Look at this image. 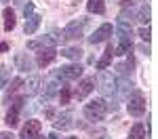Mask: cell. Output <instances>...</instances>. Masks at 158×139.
<instances>
[{
  "label": "cell",
  "instance_id": "cell-1",
  "mask_svg": "<svg viewBox=\"0 0 158 139\" xmlns=\"http://www.w3.org/2000/svg\"><path fill=\"white\" fill-rule=\"evenodd\" d=\"M116 32H118L120 47L114 49V55H124V53H129V51L133 49V30H131V23H127V21H118Z\"/></svg>",
  "mask_w": 158,
  "mask_h": 139
},
{
  "label": "cell",
  "instance_id": "cell-2",
  "mask_svg": "<svg viewBox=\"0 0 158 139\" xmlns=\"http://www.w3.org/2000/svg\"><path fill=\"white\" fill-rule=\"evenodd\" d=\"M108 110H110V105L103 99H93L85 105V116H86V120H91V122H101L106 118Z\"/></svg>",
  "mask_w": 158,
  "mask_h": 139
},
{
  "label": "cell",
  "instance_id": "cell-3",
  "mask_svg": "<svg viewBox=\"0 0 158 139\" xmlns=\"http://www.w3.org/2000/svg\"><path fill=\"white\" fill-rule=\"evenodd\" d=\"M146 95L141 93V91H131V97H129V103H127V110H129V114L131 116H135V118H139V116H143L146 114Z\"/></svg>",
  "mask_w": 158,
  "mask_h": 139
},
{
  "label": "cell",
  "instance_id": "cell-4",
  "mask_svg": "<svg viewBox=\"0 0 158 139\" xmlns=\"http://www.w3.org/2000/svg\"><path fill=\"white\" fill-rule=\"evenodd\" d=\"M89 25V19L86 17H78V19H74L70 23L63 27V36L61 40H74V38H80L85 34V27Z\"/></svg>",
  "mask_w": 158,
  "mask_h": 139
},
{
  "label": "cell",
  "instance_id": "cell-5",
  "mask_svg": "<svg viewBox=\"0 0 158 139\" xmlns=\"http://www.w3.org/2000/svg\"><path fill=\"white\" fill-rule=\"evenodd\" d=\"M97 88L103 97H114L116 95V78L110 72H99L97 74Z\"/></svg>",
  "mask_w": 158,
  "mask_h": 139
},
{
  "label": "cell",
  "instance_id": "cell-6",
  "mask_svg": "<svg viewBox=\"0 0 158 139\" xmlns=\"http://www.w3.org/2000/svg\"><path fill=\"white\" fill-rule=\"evenodd\" d=\"M82 65L76 61V63H70V65H63L59 67L57 72H53V78H57L59 82H65V80H76V78H80L82 76Z\"/></svg>",
  "mask_w": 158,
  "mask_h": 139
},
{
  "label": "cell",
  "instance_id": "cell-7",
  "mask_svg": "<svg viewBox=\"0 0 158 139\" xmlns=\"http://www.w3.org/2000/svg\"><path fill=\"white\" fill-rule=\"evenodd\" d=\"M21 108H23V97H15L11 110H9V114H6V118H4V122L11 126V129L19 125V112H21Z\"/></svg>",
  "mask_w": 158,
  "mask_h": 139
},
{
  "label": "cell",
  "instance_id": "cell-8",
  "mask_svg": "<svg viewBox=\"0 0 158 139\" xmlns=\"http://www.w3.org/2000/svg\"><path fill=\"white\" fill-rule=\"evenodd\" d=\"M59 40H61V36H55V34L42 36V38H38V40H27V49L30 51H40V49H47V47H55Z\"/></svg>",
  "mask_w": 158,
  "mask_h": 139
},
{
  "label": "cell",
  "instance_id": "cell-9",
  "mask_svg": "<svg viewBox=\"0 0 158 139\" xmlns=\"http://www.w3.org/2000/svg\"><path fill=\"white\" fill-rule=\"evenodd\" d=\"M74 112H59V114H55L53 116V126L55 129H61V131H68V129H72L74 126Z\"/></svg>",
  "mask_w": 158,
  "mask_h": 139
},
{
  "label": "cell",
  "instance_id": "cell-10",
  "mask_svg": "<svg viewBox=\"0 0 158 139\" xmlns=\"http://www.w3.org/2000/svg\"><path fill=\"white\" fill-rule=\"evenodd\" d=\"M112 32H114V27H112L110 23L99 25L97 30H95V34H93V36H89V42H91V44H99V42H106V40L112 36Z\"/></svg>",
  "mask_w": 158,
  "mask_h": 139
},
{
  "label": "cell",
  "instance_id": "cell-11",
  "mask_svg": "<svg viewBox=\"0 0 158 139\" xmlns=\"http://www.w3.org/2000/svg\"><path fill=\"white\" fill-rule=\"evenodd\" d=\"M63 87V82H59L57 78H53L51 76L49 80L44 82V88H42V101H49V99H53L55 95H57V91Z\"/></svg>",
  "mask_w": 158,
  "mask_h": 139
},
{
  "label": "cell",
  "instance_id": "cell-12",
  "mask_svg": "<svg viewBox=\"0 0 158 139\" xmlns=\"http://www.w3.org/2000/svg\"><path fill=\"white\" fill-rule=\"evenodd\" d=\"M55 57H57V51H55V47L40 49V53H38V57H36V65H38V67H47L49 63L55 61Z\"/></svg>",
  "mask_w": 158,
  "mask_h": 139
},
{
  "label": "cell",
  "instance_id": "cell-13",
  "mask_svg": "<svg viewBox=\"0 0 158 139\" xmlns=\"http://www.w3.org/2000/svg\"><path fill=\"white\" fill-rule=\"evenodd\" d=\"M40 129H42L40 120H27V125L23 126L21 137H19V139H38V135H40Z\"/></svg>",
  "mask_w": 158,
  "mask_h": 139
},
{
  "label": "cell",
  "instance_id": "cell-14",
  "mask_svg": "<svg viewBox=\"0 0 158 139\" xmlns=\"http://www.w3.org/2000/svg\"><path fill=\"white\" fill-rule=\"evenodd\" d=\"M93 84H95V78H82V80L78 82L76 91H74V97H76V99H85L86 95L95 88Z\"/></svg>",
  "mask_w": 158,
  "mask_h": 139
},
{
  "label": "cell",
  "instance_id": "cell-15",
  "mask_svg": "<svg viewBox=\"0 0 158 139\" xmlns=\"http://www.w3.org/2000/svg\"><path fill=\"white\" fill-rule=\"evenodd\" d=\"M15 65H17V70H21V72L34 70V61H32L25 53H17V55H15Z\"/></svg>",
  "mask_w": 158,
  "mask_h": 139
},
{
  "label": "cell",
  "instance_id": "cell-16",
  "mask_svg": "<svg viewBox=\"0 0 158 139\" xmlns=\"http://www.w3.org/2000/svg\"><path fill=\"white\" fill-rule=\"evenodd\" d=\"M38 88H40V78L38 76H30L27 78V82H23V91L27 97H32V95H36Z\"/></svg>",
  "mask_w": 158,
  "mask_h": 139
},
{
  "label": "cell",
  "instance_id": "cell-17",
  "mask_svg": "<svg viewBox=\"0 0 158 139\" xmlns=\"http://www.w3.org/2000/svg\"><path fill=\"white\" fill-rule=\"evenodd\" d=\"M133 91V82L127 78V76H120L118 80H116V93H120V95H129Z\"/></svg>",
  "mask_w": 158,
  "mask_h": 139
},
{
  "label": "cell",
  "instance_id": "cell-18",
  "mask_svg": "<svg viewBox=\"0 0 158 139\" xmlns=\"http://www.w3.org/2000/svg\"><path fill=\"white\" fill-rule=\"evenodd\" d=\"M40 19H42L40 15H30V17H27V21H25V25H23V32H25V34H34V32L38 30V25H40Z\"/></svg>",
  "mask_w": 158,
  "mask_h": 139
},
{
  "label": "cell",
  "instance_id": "cell-19",
  "mask_svg": "<svg viewBox=\"0 0 158 139\" xmlns=\"http://www.w3.org/2000/svg\"><path fill=\"white\" fill-rule=\"evenodd\" d=\"M19 87H23V80H21V78H13L11 87H4V88H6V91H4V103H9V101H11V95H15Z\"/></svg>",
  "mask_w": 158,
  "mask_h": 139
},
{
  "label": "cell",
  "instance_id": "cell-20",
  "mask_svg": "<svg viewBox=\"0 0 158 139\" xmlns=\"http://www.w3.org/2000/svg\"><path fill=\"white\" fill-rule=\"evenodd\" d=\"M112 57H114V47H112V42H110L106 53H103V57L97 61V70H106V67L110 65V61H112Z\"/></svg>",
  "mask_w": 158,
  "mask_h": 139
},
{
  "label": "cell",
  "instance_id": "cell-21",
  "mask_svg": "<svg viewBox=\"0 0 158 139\" xmlns=\"http://www.w3.org/2000/svg\"><path fill=\"white\" fill-rule=\"evenodd\" d=\"M148 137V129L143 125H133L131 126V131H129V139H146Z\"/></svg>",
  "mask_w": 158,
  "mask_h": 139
},
{
  "label": "cell",
  "instance_id": "cell-22",
  "mask_svg": "<svg viewBox=\"0 0 158 139\" xmlns=\"http://www.w3.org/2000/svg\"><path fill=\"white\" fill-rule=\"evenodd\" d=\"M61 55H63L65 59H72V61H80V57H82V51L78 49V47H70V49H61Z\"/></svg>",
  "mask_w": 158,
  "mask_h": 139
},
{
  "label": "cell",
  "instance_id": "cell-23",
  "mask_svg": "<svg viewBox=\"0 0 158 139\" xmlns=\"http://www.w3.org/2000/svg\"><path fill=\"white\" fill-rule=\"evenodd\" d=\"M86 9H89V13L101 15V13L106 11V4H103V0H89L86 2Z\"/></svg>",
  "mask_w": 158,
  "mask_h": 139
},
{
  "label": "cell",
  "instance_id": "cell-24",
  "mask_svg": "<svg viewBox=\"0 0 158 139\" xmlns=\"http://www.w3.org/2000/svg\"><path fill=\"white\" fill-rule=\"evenodd\" d=\"M2 15H4V32H11L13 27H15V23H17V21H15V13H13L11 9H4Z\"/></svg>",
  "mask_w": 158,
  "mask_h": 139
},
{
  "label": "cell",
  "instance_id": "cell-25",
  "mask_svg": "<svg viewBox=\"0 0 158 139\" xmlns=\"http://www.w3.org/2000/svg\"><path fill=\"white\" fill-rule=\"evenodd\" d=\"M150 17H152V13H150V6L148 4H141V9H139V13H137V21H141L143 25H148L150 23Z\"/></svg>",
  "mask_w": 158,
  "mask_h": 139
},
{
  "label": "cell",
  "instance_id": "cell-26",
  "mask_svg": "<svg viewBox=\"0 0 158 139\" xmlns=\"http://www.w3.org/2000/svg\"><path fill=\"white\" fill-rule=\"evenodd\" d=\"M11 80V70L9 65H0V88H4Z\"/></svg>",
  "mask_w": 158,
  "mask_h": 139
},
{
  "label": "cell",
  "instance_id": "cell-27",
  "mask_svg": "<svg viewBox=\"0 0 158 139\" xmlns=\"http://www.w3.org/2000/svg\"><path fill=\"white\" fill-rule=\"evenodd\" d=\"M70 95H72L70 87H68V84H63V87H61V93H59V101H61V105L70 103Z\"/></svg>",
  "mask_w": 158,
  "mask_h": 139
},
{
  "label": "cell",
  "instance_id": "cell-28",
  "mask_svg": "<svg viewBox=\"0 0 158 139\" xmlns=\"http://www.w3.org/2000/svg\"><path fill=\"white\" fill-rule=\"evenodd\" d=\"M139 38H141L143 42H150V38H152V32H150V27H148V25L139 30Z\"/></svg>",
  "mask_w": 158,
  "mask_h": 139
},
{
  "label": "cell",
  "instance_id": "cell-29",
  "mask_svg": "<svg viewBox=\"0 0 158 139\" xmlns=\"http://www.w3.org/2000/svg\"><path fill=\"white\" fill-rule=\"evenodd\" d=\"M23 15H25V19H27L30 15H34V4H32V2H27L23 6Z\"/></svg>",
  "mask_w": 158,
  "mask_h": 139
},
{
  "label": "cell",
  "instance_id": "cell-30",
  "mask_svg": "<svg viewBox=\"0 0 158 139\" xmlns=\"http://www.w3.org/2000/svg\"><path fill=\"white\" fill-rule=\"evenodd\" d=\"M116 72H118V76H127V65L124 63H118L116 65Z\"/></svg>",
  "mask_w": 158,
  "mask_h": 139
},
{
  "label": "cell",
  "instance_id": "cell-31",
  "mask_svg": "<svg viewBox=\"0 0 158 139\" xmlns=\"http://www.w3.org/2000/svg\"><path fill=\"white\" fill-rule=\"evenodd\" d=\"M0 139H15V135L9 133V131H2V133H0Z\"/></svg>",
  "mask_w": 158,
  "mask_h": 139
},
{
  "label": "cell",
  "instance_id": "cell-32",
  "mask_svg": "<svg viewBox=\"0 0 158 139\" xmlns=\"http://www.w3.org/2000/svg\"><path fill=\"white\" fill-rule=\"evenodd\" d=\"M44 116H47L49 120H53V116H55V110H53V108H47V110H44Z\"/></svg>",
  "mask_w": 158,
  "mask_h": 139
},
{
  "label": "cell",
  "instance_id": "cell-33",
  "mask_svg": "<svg viewBox=\"0 0 158 139\" xmlns=\"http://www.w3.org/2000/svg\"><path fill=\"white\" fill-rule=\"evenodd\" d=\"M127 67H129V74L133 72V67H135V59L131 57V55H129V63H127Z\"/></svg>",
  "mask_w": 158,
  "mask_h": 139
},
{
  "label": "cell",
  "instance_id": "cell-34",
  "mask_svg": "<svg viewBox=\"0 0 158 139\" xmlns=\"http://www.w3.org/2000/svg\"><path fill=\"white\" fill-rule=\"evenodd\" d=\"M9 51V42H0V53H6Z\"/></svg>",
  "mask_w": 158,
  "mask_h": 139
},
{
  "label": "cell",
  "instance_id": "cell-35",
  "mask_svg": "<svg viewBox=\"0 0 158 139\" xmlns=\"http://www.w3.org/2000/svg\"><path fill=\"white\" fill-rule=\"evenodd\" d=\"M122 6L127 9V6H133V0H122Z\"/></svg>",
  "mask_w": 158,
  "mask_h": 139
},
{
  "label": "cell",
  "instance_id": "cell-36",
  "mask_svg": "<svg viewBox=\"0 0 158 139\" xmlns=\"http://www.w3.org/2000/svg\"><path fill=\"white\" fill-rule=\"evenodd\" d=\"M49 139H59V135H57V133H51V135H49Z\"/></svg>",
  "mask_w": 158,
  "mask_h": 139
},
{
  "label": "cell",
  "instance_id": "cell-37",
  "mask_svg": "<svg viewBox=\"0 0 158 139\" xmlns=\"http://www.w3.org/2000/svg\"><path fill=\"white\" fill-rule=\"evenodd\" d=\"M25 0H13V4H23Z\"/></svg>",
  "mask_w": 158,
  "mask_h": 139
},
{
  "label": "cell",
  "instance_id": "cell-38",
  "mask_svg": "<svg viewBox=\"0 0 158 139\" xmlns=\"http://www.w3.org/2000/svg\"><path fill=\"white\" fill-rule=\"evenodd\" d=\"M68 139H78V137H68Z\"/></svg>",
  "mask_w": 158,
  "mask_h": 139
},
{
  "label": "cell",
  "instance_id": "cell-39",
  "mask_svg": "<svg viewBox=\"0 0 158 139\" xmlns=\"http://www.w3.org/2000/svg\"><path fill=\"white\" fill-rule=\"evenodd\" d=\"M0 2H9V0H0Z\"/></svg>",
  "mask_w": 158,
  "mask_h": 139
},
{
  "label": "cell",
  "instance_id": "cell-40",
  "mask_svg": "<svg viewBox=\"0 0 158 139\" xmlns=\"http://www.w3.org/2000/svg\"><path fill=\"white\" fill-rule=\"evenodd\" d=\"M38 139H42V137H38Z\"/></svg>",
  "mask_w": 158,
  "mask_h": 139
}]
</instances>
